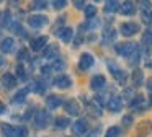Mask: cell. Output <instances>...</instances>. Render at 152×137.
<instances>
[{"instance_id":"6da1fadb","label":"cell","mask_w":152,"mask_h":137,"mask_svg":"<svg viewBox=\"0 0 152 137\" xmlns=\"http://www.w3.org/2000/svg\"><path fill=\"white\" fill-rule=\"evenodd\" d=\"M137 47V44L134 42H123V44H116V51L118 54H121L123 57H129L134 52V49Z\"/></svg>"},{"instance_id":"7a4b0ae2","label":"cell","mask_w":152,"mask_h":137,"mask_svg":"<svg viewBox=\"0 0 152 137\" xmlns=\"http://www.w3.org/2000/svg\"><path fill=\"white\" fill-rule=\"evenodd\" d=\"M108 67H110V72L113 74V77H115L116 80L119 82V83H126V78H128V75H126V70L119 68L118 65H115V64H108Z\"/></svg>"},{"instance_id":"3957f363","label":"cell","mask_w":152,"mask_h":137,"mask_svg":"<svg viewBox=\"0 0 152 137\" xmlns=\"http://www.w3.org/2000/svg\"><path fill=\"white\" fill-rule=\"evenodd\" d=\"M48 121H49V114L48 111H38L36 116H34V122H36V127L38 129H43V127L48 126Z\"/></svg>"},{"instance_id":"277c9868","label":"cell","mask_w":152,"mask_h":137,"mask_svg":"<svg viewBox=\"0 0 152 137\" xmlns=\"http://www.w3.org/2000/svg\"><path fill=\"white\" fill-rule=\"evenodd\" d=\"M28 23H30L31 28H43L48 23V18L44 15H31L28 18Z\"/></svg>"},{"instance_id":"5b68a950","label":"cell","mask_w":152,"mask_h":137,"mask_svg":"<svg viewBox=\"0 0 152 137\" xmlns=\"http://www.w3.org/2000/svg\"><path fill=\"white\" fill-rule=\"evenodd\" d=\"M119 29H121V33L124 36H134L136 33L139 31V26L136 25V23H132V21H128V23H123Z\"/></svg>"},{"instance_id":"8992f818","label":"cell","mask_w":152,"mask_h":137,"mask_svg":"<svg viewBox=\"0 0 152 137\" xmlns=\"http://www.w3.org/2000/svg\"><path fill=\"white\" fill-rule=\"evenodd\" d=\"M93 65V57H92V54H82L80 55V60H79V68L82 72H85L87 68H90Z\"/></svg>"},{"instance_id":"52a82bcc","label":"cell","mask_w":152,"mask_h":137,"mask_svg":"<svg viewBox=\"0 0 152 137\" xmlns=\"http://www.w3.org/2000/svg\"><path fill=\"white\" fill-rule=\"evenodd\" d=\"M105 83H106V80H105L103 75H95V77H92V80H90V87H92V90H95V91L105 88Z\"/></svg>"},{"instance_id":"ba28073f","label":"cell","mask_w":152,"mask_h":137,"mask_svg":"<svg viewBox=\"0 0 152 137\" xmlns=\"http://www.w3.org/2000/svg\"><path fill=\"white\" fill-rule=\"evenodd\" d=\"M74 134H77V136H83V134L87 132V129H88V124H87L85 119H79L74 122Z\"/></svg>"},{"instance_id":"9c48e42d","label":"cell","mask_w":152,"mask_h":137,"mask_svg":"<svg viewBox=\"0 0 152 137\" xmlns=\"http://www.w3.org/2000/svg\"><path fill=\"white\" fill-rule=\"evenodd\" d=\"M151 130H152V122H151V121H144V122H141V124H139V127H137V137L149 136Z\"/></svg>"},{"instance_id":"30bf717a","label":"cell","mask_w":152,"mask_h":137,"mask_svg":"<svg viewBox=\"0 0 152 137\" xmlns=\"http://www.w3.org/2000/svg\"><path fill=\"white\" fill-rule=\"evenodd\" d=\"M0 82H2V87L4 88H13L17 85V78L12 74H4L2 78H0Z\"/></svg>"},{"instance_id":"8fae6325","label":"cell","mask_w":152,"mask_h":137,"mask_svg":"<svg viewBox=\"0 0 152 137\" xmlns=\"http://www.w3.org/2000/svg\"><path fill=\"white\" fill-rule=\"evenodd\" d=\"M70 83H72V80H70V77L69 75H59V77L54 80V85H56L57 88H69L70 87Z\"/></svg>"},{"instance_id":"7c38bea8","label":"cell","mask_w":152,"mask_h":137,"mask_svg":"<svg viewBox=\"0 0 152 137\" xmlns=\"http://www.w3.org/2000/svg\"><path fill=\"white\" fill-rule=\"evenodd\" d=\"M119 13H123V15H128V16H132L136 13V5L132 2H124L121 3V7H119Z\"/></svg>"},{"instance_id":"4fadbf2b","label":"cell","mask_w":152,"mask_h":137,"mask_svg":"<svg viewBox=\"0 0 152 137\" xmlns=\"http://www.w3.org/2000/svg\"><path fill=\"white\" fill-rule=\"evenodd\" d=\"M46 44H48V36H39V38L31 41V49L33 51H41Z\"/></svg>"},{"instance_id":"5bb4252c","label":"cell","mask_w":152,"mask_h":137,"mask_svg":"<svg viewBox=\"0 0 152 137\" xmlns=\"http://www.w3.org/2000/svg\"><path fill=\"white\" fill-rule=\"evenodd\" d=\"M46 104L49 109H56V108H59L61 104H62V100H61L59 96H56V95H49V96L46 98Z\"/></svg>"},{"instance_id":"9a60e30c","label":"cell","mask_w":152,"mask_h":137,"mask_svg":"<svg viewBox=\"0 0 152 137\" xmlns=\"http://www.w3.org/2000/svg\"><path fill=\"white\" fill-rule=\"evenodd\" d=\"M115 39H116V29L115 28H108L103 31V42L105 44H111Z\"/></svg>"},{"instance_id":"2e32d148","label":"cell","mask_w":152,"mask_h":137,"mask_svg":"<svg viewBox=\"0 0 152 137\" xmlns=\"http://www.w3.org/2000/svg\"><path fill=\"white\" fill-rule=\"evenodd\" d=\"M66 109H67V113L69 114H72V116H77V114L80 113V108H79V104H77V101H74V100H69V101H66Z\"/></svg>"},{"instance_id":"e0dca14e","label":"cell","mask_w":152,"mask_h":137,"mask_svg":"<svg viewBox=\"0 0 152 137\" xmlns=\"http://www.w3.org/2000/svg\"><path fill=\"white\" fill-rule=\"evenodd\" d=\"M108 108L111 111H115V113H118V111L123 108L121 98H119V96H111V98H110V101H108Z\"/></svg>"},{"instance_id":"ac0fdd59","label":"cell","mask_w":152,"mask_h":137,"mask_svg":"<svg viewBox=\"0 0 152 137\" xmlns=\"http://www.w3.org/2000/svg\"><path fill=\"white\" fill-rule=\"evenodd\" d=\"M132 85L134 87H141L142 82H144V72L141 70V68H136L134 72H132Z\"/></svg>"},{"instance_id":"d6986e66","label":"cell","mask_w":152,"mask_h":137,"mask_svg":"<svg viewBox=\"0 0 152 137\" xmlns=\"http://www.w3.org/2000/svg\"><path fill=\"white\" fill-rule=\"evenodd\" d=\"M13 44H15V41H13V38H5V39H2V44H0V51L2 52H12V49H13Z\"/></svg>"},{"instance_id":"ffe728a7","label":"cell","mask_w":152,"mask_h":137,"mask_svg":"<svg viewBox=\"0 0 152 137\" xmlns=\"http://www.w3.org/2000/svg\"><path fill=\"white\" fill-rule=\"evenodd\" d=\"M57 34L61 36V39H62L64 42H70V39H72V36H74V29L72 28H62L61 31H57Z\"/></svg>"},{"instance_id":"44dd1931","label":"cell","mask_w":152,"mask_h":137,"mask_svg":"<svg viewBox=\"0 0 152 137\" xmlns=\"http://www.w3.org/2000/svg\"><path fill=\"white\" fill-rule=\"evenodd\" d=\"M57 52H59V47H57L56 44H48V47L44 49V57L46 59L57 57Z\"/></svg>"},{"instance_id":"7402d4cb","label":"cell","mask_w":152,"mask_h":137,"mask_svg":"<svg viewBox=\"0 0 152 137\" xmlns=\"http://www.w3.org/2000/svg\"><path fill=\"white\" fill-rule=\"evenodd\" d=\"M141 42L144 46H152V28H147L144 33H142V38H141Z\"/></svg>"},{"instance_id":"603a6c76","label":"cell","mask_w":152,"mask_h":137,"mask_svg":"<svg viewBox=\"0 0 152 137\" xmlns=\"http://www.w3.org/2000/svg\"><path fill=\"white\" fill-rule=\"evenodd\" d=\"M2 136L4 137H15V127L10 124H4L2 126Z\"/></svg>"},{"instance_id":"cb8c5ba5","label":"cell","mask_w":152,"mask_h":137,"mask_svg":"<svg viewBox=\"0 0 152 137\" xmlns=\"http://www.w3.org/2000/svg\"><path fill=\"white\" fill-rule=\"evenodd\" d=\"M119 7H121V3L119 2H106V5H105V12L106 13H111V12H118L119 10Z\"/></svg>"},{"instance_id":"d4e9b609","label":"cell","mask_w":152,"mask_h":137,"mask_svg":"<svg viewBox=\"0 0 152 137\" xmlns=\"http://www.w3.org/2000/svg\"><path fill=\"white\" fill-rule=\"evenodd\" d=\"M28 91H30V88H23V90H20L17 95H15V98H13V103H21V101H23L25 98H26Z\"/></svg>"},{"instance_id":"484cf974","label":"cell","mask_w":152,"mask_h":137,"mask_svg":"<svg viewBox=\"0 0 152 137\" xmlns=\"http://www.w3.org/2000/svg\"><path fill=\"white\" fill-rule=\"evenodd\" d=\"M95 15H96V7L95 5H87L85 7V18L92 20V18H95Z\"/></svg>"},{"instance_id":"4316f807","label":"cell","mask_w":152,"mask_h":137,"mask_svg":"<svg viewBox=\"0 0 152 137\" xmlns=\"http://www.w3.org/2000/svg\"><path fill=\"white\" fill-rule=\"evenodd\" d=\"M139 60H141V51H139V47H136V49H134V52H132V54L129 55V64L136 65Z\"/></svg>"},{"instance_id":"83f0119b","label":"cell","mask_w":152,"mask_h":137,"mask_svg":"<svg viewBox=\"0 0 152 137\" xmlns=\"http://www.w3.org/2000/svg\"><path fill=\"white\" fill-rule=\"evenodd\" d=\"M141 16H142V21H144V23H147V25H152V8L142 10Z\"/></svg>"},{"instance_id":"f1b7e54d","label":"cell","mask_w":152,"mask_h":137,"mask_svg":"<svg viewBox=\"0 0 152 137\" xmlns=\"http://www.w3.org/2000/svg\"><path fill=\"white\" fill-rule=\"evenodd\" d=\"M69 122L70 121L67 119V117H57L56 119V127L57 129H66V127L69 126Z\"/></svg>"},{"instance_id":"f546056e","label":"cell","mask_w":152,"mask_h":137,"mask_svg":"<svg viewBox=\"0 0 152 137\" xmlns=\"http://www.w3.org/2000/svg\"><path fill=\"white\" fill-rule=\"evenodd\" d=\"M119 134H121V129H119L118 126H113L106 130V137H118Z\"/></svg>"},{"instance_id":"4dcf8cb0","label":"cell","mask_w":152,"mask_h":137,"mask_svg":"<svg viewBox=\"0 0 152 137\" xmlns=\"http://www.w3.org/2000/svg\"><path fill=\"white\" fill-rule=\"evenodd\" d=\"M142 103H144V98H142L141 95H136V96H134V100H132L129 104H131V108H134V109H136V108H139Z\"/></svg>"},{"instance_id":"1f68e13d","label":"cell","mask_w":152,"mask_h":137,"mask_svg":"<svg viewBox=\"0 0 152 137\" xmlns=\"http://www.w3.org/2000/svg\"><path fill=\"white\" fill-rule=\"evenodd\" d=\"M28 136V129L26 127H15V137H26Z\"/></svg>"},{"instance_id":"d6a6232c","label":"cell","mask_w":152,"mask_h":137,"mask_svg":"<svg viewBox=\"0 0 152 137\" xmlns=\"http://www.w3.org/2000/svg\"><path fill=\"white\" fill-rule=\"evenodd\" d=\"M30 90L36 91V93H43V91H44V85L41 83V82H34V83L30 87Z\"/></svg>"},{"instance_id":"836d02e7","label":"cell","mask_w":152,"mask_h":137,"mask_svg":"<svg viewBox=\"0 0 152 137\" xmlns=\"http://www.w3.org/2000/svg\"><path fill=\"white\" fill-rule=\"evenodd\" d=\"M88 21L90 23H87V28H90V29H95L100 26V20H96V18H92V20H88Z\"/></svg>"},{"instance_id":"e575fe53","label":"cell","mask_w":152,"mask_h":137,"mask_svg":"<svg viewBox=\"0 0 152 137\" xmlns=\"http://www.w3.org/2000/svg\"><path fill=\"white\" fill-rule=\"evenodd\" d=\"M123 96H124L126 100H128L129 103H131V101H132V98H134V91H132V88H128V90H124Z\"/></svg>"},{"instance_id":"d590c367","label":"cell","mask_w":152,"mask_h":137,"mask_svg":"<svg viewBox=\"0 0 152 137\" xmlns=\"http://www.w3.org/2000/svg\"><path fill=\"white\" fill-rule=\"evenodd\" d=\"M31 7L36 8V10H43V8H46V7H48V3L46 2H33V3H31Z\"/></svg>"},{"instance_id":"8d00e7d4","label":"cell","mask_w":152,"mask_h":137,"mask_svg":"<svg viewBox=\"0 0 152 137\" xmlns=\"http://www.w3.org/2000/svg\"><path fill=\"white\" fill-rule=\"evenodd\" d=\"M53 5H54V8L59 10V8H64V7L67 5V2H66V0H56V2L53 3Z\"/></svg>"},{"instance_id":"74e56055","label":"cell","mask_w":152,"mask_h":137,"mask_svg":"<svg viewBox=\"0 0 152 137\" xmlns=\"http://www.w3.org/2000/svg\"><path fill=\"white\" fill-rule=\"evenodd\" d=\"M18 59H20V60H26L28 59V49H21V51L18 52Z\"/></svg>"},{"instance_id":"f35d334b","label":"cell","mask_w":152,"mask_h":137,"mask_svg":"<svg viewBox=\"0 0 152 137\" xmlns=\"http://www.w3.org/2000/svg\"><path fill=\"white\" fill-rule=\"evenodd\" d=\"M131 122H132V116H124V117H123V126H124V127H129V126H131Z\"/></svg>"},{"instance_id":"ab89813d","label":"cell","mask_w":152,"mask_h":137,"mask_svg":"<svg viewBox=\"0 0 152 137\" xmlns=\"http://www.w3.org/2000/svg\"><path fill=\"white\" fill-rule=\"evenodd\" d=\"M17 75H18L20 78L25 77V68H23V65H18V67H17Z\"/></svg>"},{"instance_id":"60d3db41","label":"cell","mask_w":152,"mask_h":137,"mask_svg":"<svg viewBox=\"0 0 152 137\" xmlns=\"http://www.w3.org/2000/svg\"><path fill=\"white\" fill-rule=\"evenodd\" d=\"M13 29L17 34H23V28H21V25H13Z\"/></svg>"},{"instance_id":"b9f144b4","label":"cell","mask_w":152,"mask_h":137,"mask_svg":"<svg viewBox=\"0 0 152 137\" xmlns=\"http://www.w3.org/2000/svg\"><path fill=\"white\" fill-rule=\"evenodd\" d=\"M51 70H53V65H44V67L41 68V72H43V74H49Z\"/></svg>"},{"instance_id":"7bdbcfd3","label":"cell","mask_w":152,"mask_h":137,"mask_svg":"<svg viewBox=\"0 0 152 137\" xmlns=\"http://www.w3.org/2000/svg\"><path fill=\"white\" fill-rule=\"evenodd\" d=\"M74 5H75V8H79V10L85 8V2H74Z\"/></svg>"},{"instance_id":"ee69618b","label":"cell","mask_w":152,"mask_h":137,"mask_svg":"<svg viewBox=\"0 0 152 137\" xmlns=\"http://www.w3.org/2000/svg\"><path fill=\"white\" fill-rule=\"evenodd\" d=\"M10 23V13H5V20H4V26H8Z\"/></svg>"},{"instance_id":"f6af8a7d","label":"cell","mask_w":152,"mask_h":137,"mask_svg":"<svg viewBox=\"0 0 152 137\" xmlns=\"http://www.w3.org/2000/svg\"><path fill=\"white\" fill-rule=\"evenodd\" d=\"M147 90H149V93H151V96H152V78L147 82Z\"/></svg>"},{"instance_id":"bcb514c9","label":"cell","mask_w":152,"mask_h":137,"mask_svg":"<svg viewBox=\"0 0 152 137\" xmlns=\"http://www.w3.org/2000/svg\"><path fill=\"white\" fill-rule=\"evenodd\" d=\"M4 64H5V57H2V55H0V67H2Z\"/></svg>"},{"instance_id":"7dc6e473","label":"cell","mask_w":152,"mask_h":137,"mask_svg":"<svg viewBox=\"0 0 152 137\" xmlns=\"http://www.w3.org/2000/svg\"><path fill=\"white\" fill-rule=\"evenodd\" d=\"M2 111H4V104L0 103V113H2Z\"/></svg>"},{"instance_id":"c3c4849f","label":"cell","mask_w":152,"mask_h":137,"mask_svg":"<svg viewBox=\"0 0 152 137\" xmlns=\"http://www.w3.org/2000/svg\"><path fill=\"white\" fill-rule=\"evenodd\" d=\"M151 104H152V96H151Z\"/></svg>"}]
</instances>
